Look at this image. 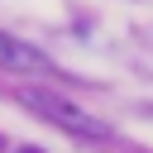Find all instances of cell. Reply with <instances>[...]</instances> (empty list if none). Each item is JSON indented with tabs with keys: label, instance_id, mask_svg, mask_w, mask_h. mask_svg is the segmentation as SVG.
Masks as SVG:
<instances>
[{
	"label": "cell",
	"instance_id": "6da1fadb",
	"mask_svg": "<svg viewBox=\"0 0 153 153\" xmlns=\"http://www.w3.org/2000/svg\"><path fill=\"white\" fill-rule=\"evenodd\" d=\"M14 100H19V105H29L33 115H43L48 124L67 129V134H81V139H110V129H105L100 120H91L81 105L62 100V96H57V91H48V86H14Z\"/></svg>",
	"mask_w": 153,
	"mask_h": 153
},
{
	"label": "cell",
	"instance_id": "3957f363",
	"mask_svg": "<svg viewBox=\"0 0 153 153\" xmlns=\"http://www.w3.org/2000/svg\"><path fill=\"white\" fill-rule=\"evenodd\" d=\"M24 153H33V148H24Z\"/></svg>",
	"mask_w": 153,
	"mask_h": 153
},
{
	"label": "cell",
	"instance_id": "7a4b0ae2",
	"mask_svg": "<svg viewBox=\"0 0 153 153\" xmlns=\"http://www.w3.org/2000/svg\"><path fill=\"white\" fill-rule=\"evenodd\" d=\"M0 67H10V72H48V57H43L38 48L0 33Z\"/></svg>",
	"mask_w": 153,
	"mask_h": 153
}]
</instances>
